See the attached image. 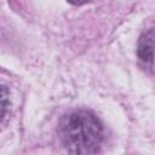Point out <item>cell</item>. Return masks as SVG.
I'll list each match as a JSON object with an SVG mask.
<instances>
[{
    "instance_id": "7a4b0ae2",
    "label": "cell",
    "mask_w": 155,
    "mask_h": 155,
    "mask_svg": "<svg viewBox=\"0 0 155 155\" xmlns=\"http://www.w3.org/2000/svg\"><path fill=\"white\" fill-rule=\"evenodd\" d=\"M137 53L138 57L149 64H153L154 58V28H149L145 30L138 40L137 46Z\"/></svg>"
},
{
    "instance_id": "6da1fadb",
    "label": "cell",
    "mask_w": 155,
    "mask_h": 155,
    "mask_svg": "<svg viewBox=\"0 0 155 155\" xmlns=\"http://www.w3.org/2000/svg\"><path fill=\"white\" fill-rule=\"evenodd\" d=\"M63 147L73 154H94L103 142V125L90 110L80 109L65 114L58 126Z\"/></svg>"
},
{
    "instance_id": "277c9868",
    "label": "cell",
    "mask_w": 155,
    "mask_h": 155,
    "mask_svg": "<svg viewBox=\"0 0 155 155\" xmlns=\"http://www.w3.org/2000/svg\"><path fill=\"white\" fill-rule=\"evenodd\" d=\"M70 4H73V5H84V4H86V2H88L90 0H68Z\"/></svg>"
},
{
    "instance_id": "3957f363",
    "label": "cell",
    "mask_w": 155,
    "mask_h": 155,
    "mask_svg": "<svg viewBox=\"0 0 155 155\" xmlns=\"http://www.w3.org/2000/svg\"><path fill=\"white\" fill-rule=\"evenodd\" d=\"M10 101H8V91L5 86L0 85V120L5 116L7 108H8Z\"/></svg>"
}]
</instances>
